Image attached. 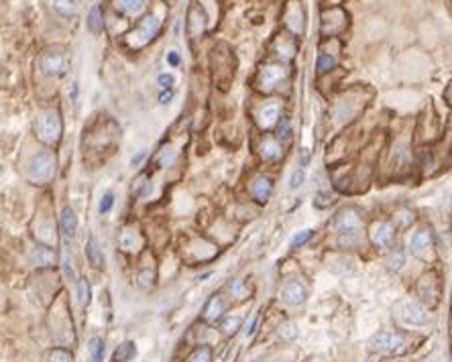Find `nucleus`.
I'll use <instances>...</instances> for the list:
<instances>
[{"instance_id": "22", "label": "nucleus", "mask_w": 452, "mask_h": 362, "mask_svg": "<svg viewBox=\"0 0 452 362\" xmlns=\"http://www.w3.org/2000/svg\"><path fill=\"white\" fill-rule=\"evenodd\" d=\"M132 356H134V344H132V342H122V344L114 350L112 360H114V362H126V360H130Z\"/></svg>"}, {"instance_id": "17", "label": "nucleus", "mask_w": 452, "mask_h": 362, "mask_svg": "<svg viewBox=\"0 0 452 362\" xmlns=\"http://www.w3.org/2000/svg\"><path fill=\"white\" fill-rule=\"evenodd\" d=\"M261 155H263V159H267V161H277L281 155H283V149H281V144L277 142V140H273V138H265L263 140V144H261Z\"/></svg>"}, {"instance_id": "37", "label": "nucleus", "mask_w": 452, "mask_h": 362, "mask_svg": "<svg viewBox=\"0 0 452 362\" xmlns=\"http://www.w3.org/2000/svg\"><path fill=\"white\" fill-rule=\"evenodd\" d=\"M279 334H281V338H285V340H293V338L297 336V328H295V323H285Z\"/></svg>"}, {"instance_id": "31", "label": "nucleus", "mask_w": 452, "mask_h": 362, "mask_svg": "<svg viewBox=\"0 0 452 362\" xmlns=\"http://www.w3.org/2000/svg\"><path fill=\"white\" fill-rule=\"evenodd\" d=\"M334 65H336V59H334L332 55H326V53H322V55L318 57V71H320V74H324V71L332 69Z\"/></svg>"}, {"instance_id": "3", "label": "nucleus", "mask_w": 452, "mask_h": 362, "mask_svg": "<svg viewBox=\"0 0 452 362\" xmlns=\"http://www.w3.org/2000/svg\"><path fill=\"white\" fill-rule=\"evenodd\" d=\"M334 228L340 236H359L363 228V220L355 208H346L338 212V216L334 218Z\"/></svg>"}, {"instance_id": "33", "label": "nucleus", "mask_w": 452, "mask_h": 362, "mask_svg": "<svg viewBox=\"0 0 452 362\" xmlns=\"http://www.w3.org/2000/svg\"><path fill=\"white\" fill-rule=\"evenodd\" d=\"M112 206H114V196H112V192H106L102 196V200H100L98 210H100V214H108L112 210Z\"/></svg>"}, {"instance_id": "11", "label": "nucleus", "mask_w": 452, "mask_h": 362, "mask_svg": "<svg viewBox=\"0 0 452 362\" xmlns=\"http://www.w3.org/2000/svg\"><path fill=\"white\" fill-rule=\"evenodd\" d=\"M159 27H161V23L157 17H147L132 33V37H136V45H145L149 39H153L159 33Z\"/></svg>"}, {"instance_id": "10", "label": "nucleus", "mask_w": 452, "mask_h": 362, "mask_svg": "<svg viewBox=\"0 0 452 362\" xmlns=\"http://www.w3.org/2000/svg\"><path fill=\"white\" fill-rule=\"evenodd\" d=\"M281 297L289 305H301L306 301V297H308V291H306L304 285L297 283V281H287L283 285V289H281Z\"/></svg>"}, {"instance_id": "34", "label": "nucleus", "mask_w": 452, "mask_h": 362, "mask_svg": "<svg viewBox=\"0 0 452 362\" xmlns=\"http://www.w3.org/2000/svg\"><path fill=\"white\" fill-rule=\"evenodd\" d=\"M55 11H59L61 15H72L74 13V0H55Z\"/></svg>"}, {"instance_id": "1", "label": "nucleus", "mask_w": 452, "mask_h": 362, "mask_svg": "<svg viewBox=\"0 0 452 362\" xmlns=\"http://www.w3.org/2000/svg\"><path fill=\"white\" fill-rule=\"evenodd\" d=\"M53 171H55V159H53L51 153L43 151V153H37V155L31 159L27 173H29V179H31V181H35V184H43V181L51 179Z\"/></svg>"}, {"instance_id": "40", "label": "nucleus", "mask_w": 452, "mask_h": 362, "mask_svg": "<svg viewBox=\"0 0 452 362\" xmlns=\"http://www.w3.org/2000/svg\"><path fill=\"white\" fill-rule=\"evenodd\" d=\"M145 155H147V153H145V151H141L136 157H132V161H130V163H132V167H136V165H138V163L145 159Z\"/></svg>"}, {"instance_id": "19", "label": "nucleus", "mask_w": 452, "mask_h": 362, "mask_svg": "<svg viewBox=\"0 0 452 362\" xmlns=\"http://www.w3.org/2000/svg\"><path fill=\"white\" fill-rule=\"evenodd\" d=\"M147 5V0H116V9L122 13V15H138Z\"/></svg>"}, {"instance_id": "36", "label": "nucleus", "mask_w": 452, "mask_h": 362, "mask_svg": "<svg viewBox=\"0 0 452 362\" xmlns=\"http://www.w3.org/2000/svg\"><path fill=\"white\" fill-rule=\"evenodd\" d=\"M387 265H389V269H393V271H397V269H401V265H403V252H393L391 257H389V261H387Z\"/></svg>"}, {"instance_id": "42", "label": "nucleus", "mask_w": 452, "mask_h": 362, "mask_svg": "<svg viewBox=\"0 0 452 362\" xmlns=\"http://www.w3.org/2000/svg\"><path fill=\"white\" fill-rule=\"evenodd\" d=\"M169 100H171V92H169V94H163V96H161V104H169Z\"/></svg>"}, {"instance_id": "35", "label": "nucleus", "mask_w": 452, "mask_h": 362, "mask_svg": "<svg viewBox=\"0 0 452 362\" xmlns=\"http://www.w3.org/2000/svg\"><path fill=\"white\" fill-rule=\"evenodd\" d=\"M304 169H295L293 173H291V179H289V188L291 190H297L301 184H304Z\"/></svg>"}, {"instance_id": "5", "label": "nucleus", "mask_w": 452, "mask_h": 362, "mask_svg": "<svg viewBox=\"0 0 452 362\" xmlns=\"http://www.w3.org/2000/svg\"><path fill=\"white\" fill-rule=\"evenodd\" d=\"M405 344V336L399 332H381L371 340V350L375 352H395Z\"/></svg>"}, {"instance_id": "32", "label": "nucleus", "mask_w": 452, "mask_h": 362, "mask_svg": "<svg viewBox=\"0 0 452 362\" xmlns=\"http://www.w3.org/2000/svg\"><path fill=\"white\" fill-rule=\"evenodd\" d=\"M47 362H72V354L67 350H53L49 352Z\"/></svg>"}, {"instance_id": "28", "label": "nucleus", "mask_w": 452, "mask_h": 362, "mask_svg": "<svg viewBox=\"0 0 452 362\" xmlns=\"http://www.w3.org/2000/svg\"><path fill=\"white\" fill-rule=\"evenodd\" d=\"M188 362H212V350L208 346H200L198 350H194Z\"/></svg>"}, {"instance_id": "20", "label": "nucleus", "mask_w": 452, "mask_h": 362, "mask_svg": "<svg viewBox=\"0 0 452 362\" xmlns=\"http://www.w3.org/2000/svg\"><path fill=\"white\" fill-rule=\"evenodd\" d=\"M202 31H204V15H202L200 9L194 7L190 11V17H188V33L194 37V35H198Z\"/></svg>"}, {"instance_id": "25", "label": "nucleus", "mask_w": 452, "mask_h": 362, "mask_svg": "<svg viewBox=\"0 0 452 362\" xmlns=\"http://www.w3.org/2000/svg\"><path fill=\"white\" fill-rule=\"evenodd\" d=\"M88 27H90V31H94V33H100V31H102V11H100L98 7H94V9L90 11Z\"/></svg>"}, {"instance_id": "9", "label": "nucleus", "mask_w": 452, "mask_h": 362, "mask_svg": "<svg viewBox=\"0 0 452 362\" xmlns=\"http://www.w3.org/2000/svg\"><path fill=\"white\" fill-rule=\"evenodd\" d=\"M393 238H395V228L389 224V222H379L373 226V232H371V240L375 246L379 248H389L393 244Z\"/></svg>"}, {"instance_id": "38", "label": "nucleus", "mask_w": 452, "mask_h": 362, "mask_svg": "<svg viewBox=\"0 0 452 362\" xmlns=\"http://www.w3.org/2000/svg\"><path fill=\"white\" fill-rule=\"evenodd\" d=\"M289 136H291L289 120H287V118H281V124H279V138H283V140H289Z\"/></svg>"}, {"instance_id": "6", "label": "nucleus", "mask_w": 452, "mask_h": 362, "mask_svg": "<svg viewBox=\"0 0 452 362\" xmlns=\"http://www.w3.org/2000/svg\"><path fill=\"white\" fill-rule=\"evenodd\" d=\"M285 76H287V71H285L283 65H267V67H263V69L259 71L257 84H259L261 90L271 92L275 86H279V84L285 80Z\"/></svg>"}, {"instance_id": "4", "label": "nucleus", "mask_w": 452, "mask_h": 362, "mask_svg": "<svg viewBox=\"0 0 452 362\" xmlns=\"http://www.w3.org/2000/svg\"><path fill=\"white\" fill-rule=\"evenodd\" d=\"M37 132L39 136L45 140V142H57L59 136H61V120H59V114L49 110L45 112L39 122H37Z\"/></svg>"}, {"instance_id": "8", "label": "nucleus", "mask_w": 452, "mask_h": 362, "mask_svg": "<svg viewBox=\"0 0 452 362\" xmlns=\"http://www.w3.org/2000/svg\"><path fill=\"white\" fill-rule=\"evenodd\" d=\"M41 67H43V71H45L47 76H51V78H59V76L65 74L67 59H65V55L59 53V51H49V53L43 55V59H41Z\"/></svg>"}, {"instance_id": "43", "label": "nucleus", "mask_w": 452, "mask_h": 362, "mask_svg": "<svg viewBox=\"0 0 452 362\" xmlns=\"http://www.w3.org/2000/svg\"><path fill=\"white\" fill-rule=\"evenodd\" d=\"M379 362H387V360H379Z\"/></svg>"}, {"instance_id": "18", "label": "nucleus", "mask_w": 452, "mask_h": 362, "mask_svg": "<svg viewBox=\"0 0 452 362\" xmlns=\"http://www.w3.org/2000/svg\"><path fill=\"white\" fill-rule=\"evenodd\" d=\"M86 257H88V261H90L92 267H98V269H100V267L104 265V255H102L96 238H92V236L88 238V244H86Z\"/></svg>"}, {"instance_id": "15", "label": "nucleus", "mask_w": 452, "mask_h": 362, "mask_svg": "<svg viewBox=\"0 0 452 362\" xmlns=\"http://www.w3.org/2000/svg\"><path fill=\"white\" fill-rule=\"evenodd\" d=\"M222 313H224V301L216 295V297H212V299L206 303V307H204V317H206L208 321H218V319L222 317Z\"/></svg>"}, {"instance_id": "41", "label": "nucleus", "mask_w": 452, "mask_h": 362, "mask_svg": "<svg viewBox=\"0 0 452 362\" xmlns=\"http://www.w3.org/2000/svg\"><path fill=\"white\" fill-rule=\"evenodd\" d=\"M167 59H169V63H171V65H178V63H180V57H178V53H176V51H171V53L167 55Z\"/></svg>"}, {"instance_id": "7", "label": "nucleus", "mask_w": 452, "mask_h": 362, "mask_svg": "<svg viewBox=\"0 0 452 362\" xmlns=\"http://www.w3.org/2000/svg\"><path fill=\"white\" fill-rule=\"evenodd\" d=\"M399 315L405 323H411V325H424L428 323V311L415 303V301H403L399 305Z\"/></svg>"}, {"instance_id": "2", "label": "nucleus", "mask_w": 452, "mask_h": 362, "mask_svg": "<svg viewBox=\"0 0 452 362\" xmlns=\"http://www.w3.org/2000/svg\"><path fill=\"white\" fill-rule=\"evenodd\" d=\"M226 53H228V49L224 47V53L218 49H214V53H212V65H214V80L218 82V86L222 88V90H226L228 88V84H230V80L234 78V63H232V53L226 57Z\"/></svg>"}, {"instance_id": "24", "label": "nucleus", "mask_w": 452, "mask_h": 362, "mask_svg": "<svg viewBox=\"0 0 452 362\" xmlns=\"http://www.w3.org/2000/svg\"><path fill=\"white\" fill-rule=\"evenodd\" d=\"M90 354H92V362H102V358H104V342H102V338H92L90 340Z\"/></svg>"}, {"instance_id": "27", "label": "nucleus", "mask_w": 452, "mask_h": 362, "mask_svg": "<svg viewBox=\"0 0 452 362\" xmlns=\"http://www.w3.org/2000/svg\"><path fill=\"white\" fill-rule=\"evenodd\" d=\"M61 269H63V275L72 281V283H76L78 281V275H76V269H74V263H72V257L67 255V252H63V257H61Z\"/></svg>"}, {"instance_id": "23", "label": "nucleus", "mask_w": 452, "mask_h": 362, "mask_svg": "<svg viewBox=\"0 0 452 362\" xmlns=\"http://www.w3.org/2000/svg\"><path fill=\"white\" fill-rule=\"evenodd\" d=\"M240 325H242V317H240V315H230V317H226V319L220 323V330H222L226 336H232V334H236V332L240 330Z\"/></svg>"}, {"instance_id": "14", "label": "nucleus", "mask_w": 452, "mask_h": 362, "mask_svg": "<svg viewBox=\"0 0 452 362\" xmlns=\"http://www.w3.org/2000/svg\"><path fill=\"white\" fill-rule=\"evenodd\" d=\"M279 118V106L277 104H267L265 108H261V112L257 114V122L263 128H271Z\"/></svg>"}, {"instance_id": "13", "label": "nucleus", "mask_w": 452, "mask_h": 362, "mask_svg": "<svg viewBox=\"0 0 452 362\" xmlns=\"http://www.w3.org/2000/svg\"><path fill=\"white\" fill-rule=\"evenodd\" d=\"M59 224H61V232H63L65 236L72 238V236L76 234V230H78V216H76V212H74L69 206H65V208L61 210Z\"/></svg>"}, {"instance_id": "12", "label": "nucleus", "mask_w": 452, "mask_h": 362, "mask_svg": "<svg viewBox=\"0 0 452 362\" xmlns=\"http://www.w3.org/2000/svg\"><path fill=\"white\" fill-rule=\"evenodd\" d=\"M271 194H273V181L269 179V177H257L255 181H253V186H251V196L257 200V202H267L269 198H271Z\"/></svg>"}, {"instance_id": "26", "label": "nucleus", "mask_w": 452, "mask_h": 362, "mask_svg": "<svg viewBox=\"0 0 452 362\" xmlns=\"http://www.w3.org/2000/svg\"><path fill=\"white\" fill-rule=\"evenodd\" d=\"M138 244V236L134 230H124L122 236H120V246L124 250H134V246Z\"/></svg>"}, {"instance_id": "21", "label": "nucleus", "mask_w": 452, "mask_h": 362, "mask_svg": "<svg viewBox=\"0 0 452 362\" xmlns=\"http://www.w3.org/2000/svg\"><path fill=\"white\" fill-rule=\"evenodd\" d=\"M53 252L47 248V246H37L33 252H31V263L33 265H39V267H43V265H51L53 263Z\"/></svg>"}, {"instance_id": "39", "label": "nucleus", "mask_w": 452, "mask_h": 362, "mask_svg": "<svg viewBox=\"0 0 452 362\" xmlns=\"http://www.w3.org/2000/svg\"><path fill=\"white\" fill-rule=\"evenodd\" d=\"M159 84H161V88L169 90V88L173 86V76H169V74H161V76H159Z\"/></svg>"}, {"instance_id": "30", "label": "nucleus", "mask_w": 452, "mask_h": 362, "mask_svg": "<svg viewBox=\"0 0 452 362\" xmlns=\"http://www.w3.org/2000/svg\"><path fill=\"white\" fill-rule=\"evenodd\" d=\"M312 236H314V230H301V232H297V234L293 236V240H291V248L304 246Z\"/></svg>"}, {"instance_id": "29", "label": "nucleus", "mask_w": 452, "mask_h": 362, "mask_svg": "<svg viewBox=\"0 0 452 362\" xmlns=\"http://www.w3.org/2000/svg\"><path fill=\"white\" fill-rule=\"evenodd\" d=\"M76 283H78V299H80V303L86 307V305L90 303V285H88L86 279H78Z\"/></svg>"}, {"instance_id": "16", "label": "nucleus", "mask_w": 452, "mask_h": 362, "mask_svg": "<svg viewBox=\"0 0 452 362\" xmlns=\"http://www.w3.org/2000/svg\"><path fill=\"white\" fill-rule=\"evenodd\" d=\"M409 246H411V250H413V252L428 250V248L432 246V234H430V230H418V232L411 236Z\"/></svg>"}]
</instances>
